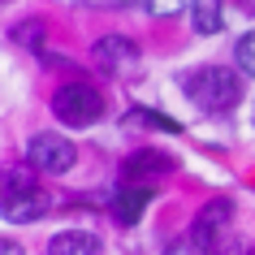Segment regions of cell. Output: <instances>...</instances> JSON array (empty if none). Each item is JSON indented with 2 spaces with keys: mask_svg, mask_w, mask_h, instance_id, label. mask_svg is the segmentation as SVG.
Instances as JSON below:
<instances>
[{
  "mask_svg": "<svg viewBox=\"0 0 255 255\" xmlns=\"http://www.w3.org/2000/svg\"><path fill=\"white\" fill-rule=\"evenodd\" d=\"M186 95L203 108V113H229V108L242 100V82H238V74L225 69V65H203V69H195L186 78Z\"/></svg>",
  "mask_w": 255,
  "mask_h": 255,
  "instance_id": "obj_1",
  "label": "cell"
},
{
  "mask_svg": "<svg viewBox=\"0 0 255 255\" xmlns=\"http://www.w3.org/2000/svg\"><path fill=\"white\" fill-rule=\"evenodd\" d=\"M52 113L65 126H95V121L104 117V95L95 91V87H87V82H65L52 95Z\"/></svg>",
  "mask_w": 255,
  "mask_h": 255,
  "instance_id": "obj_2",
  "label": "cell"
},
{
  "mask_svg": "<svg viewBox=\"0 0 255 255\" xmlns=\"http://www.w3.org/2000/svg\"><path fill=\"white\" fill-rule=\"evenodd\" d=\"M26 160L35 164L39 173L61 177V173H69V169L78 164V147H74V143H69L65 134H52V130H43V134H35V138H30Z\"/></svg>",
  "mask_w": 255,
  "mask_h": 255,
  "instance_id": "obj_3",
  "label": "cell"
},
{
  "mask_svg": "<svg viewBox=\"0 0 255 255\" xmlns=\"http://www.w3.org/2000/svg\"><path fill=\"white\" fill-rule=\"evenodd\" d=\"M91 56H95V65L104 69V74H113V78L138 69V48L126 39V35H104V39H95Z\"/></svg>",
  "mask_w": 255,
  "mask_h": 255,
  "instance_id": "obj_4",
  "label": "cell"
},
{
  "mask_svg": "<svg viewBox=\"0 0 255 255\" xmlns=\"http://www.w3.org/2000/svg\"><path fill=\"white\" fill-rule=\"evenodd\" d=\"M229 216H234V203H229V199H212V203H203V212L195 216V234H190V238H195V242H203V247L212 251V247H216V238L225 234Z\"/></svg>",
  "mask_w": 255,
  "mask_h": 255,
  "instance_id": "obj_5",
  "label": "cell"
},
{
  "mask_svg": "<svg viewBox=\"0 0 255 255\" xmlns=\"http://www.w3.org/2000/svg\"><path fill=\"white\" fill-rule=\"evenodd\" d=\"M173 169H177L173 156H164V151H134L130 160L121 164V173L130 182H156V177H169Z\"/></svg>",
  "mask_w": 255,
  "mask_h": 255,
  "instance_id": "obj_6",
  "label": "cell"
},
{
  "mask_svg": "<svg viewBox=\"0 0 255 255\" xmlns=\"http://www.w3.org/2000/svg\"><path fill=\"white\" fill-rule=\"evenodd\" d=\"M147 203H151V186H121L108 208H113V221L117 225H138L143 212H147Z\"/></svg>",
  "mask_w": 255,
  "mask_h": 255,
  "instance_id": "obj_7",
  "label": "cell"
},
{
  "mask_svg": "<svg viewBox=\"0 0 255 255\" xmlns=\"http://www.w3.org/2000/svg\"><path fill=\"white\" fill-rule=\"evenodd\" d=\"M30 190H39L35 186V164H4L0 169V203H9L17 199V195H30Z\"/></svg>",
  "mask_w": 255,
  "mask_h": 255,
  "instance_id": "obj_8",
  "label": "cell"
},
{
  "mask_svg": "<svg viewBox=\"0 0 255 255\" xmlns=\"http://www.w3.org/2000/svg\"><path fill=\"white\" fill-rule=\"evenodd\" d=\"M48 255H100V238L87 229H65L48 242Z\"/></svg>",
  "mask_w": 255,
  "mask_h": 255,
  "instance_id": "obj_9",
  "label": "cell"
},
{
  "mask_svg": "<svg viewBox=\"0 0 255 255\" xmlns=\"http://www.w3.org/2000/svg\"><path fill=\"white\" fill-rule=\"evenodd\" d=\"M52 208V199L43 195V190H30V195H17V199L0 203V212H4V221H39L43 212Z\"/></svg>",
  "mask_w": 255,
  "mask_h": 255,
  "instance_id": "obj_10",
  "label": "cell"
},
{
  "mask_svg": "<svg viewBox=\"0 0 255 255\" xmlns=\"http://www.w3.org/2000/svg\"><path fill=\"white\" fill-rule=\"evenodd\" d=\"M199 0H147V13L151 17H182V13H195Z\"/></svg>",
  "mask_w": 255,
  "mask_h": 255,
  "instance_id": "obj_11",
  "label": "cell"
},
{
  "mask_svg": "<svg viewBox=\"0 0 255 255\" xmlns=\"http://www.w3.org/2000/svg\"><path fill=\"white\" fill-rule=\"evenodd\" d=\"M212 255H255V247H251V238H242V234H221L216 238V247H212Z\"/></svg>",
  "mask_w": 255,
  "mask_h": 255,
  "instance_id": "obj_12",
  "label": "cell"
},
{
  "mask_svg": "<svg viewBox=\"0 0 255 255\" xmlns=\"http://www.w3.org/2000/svg\"><path fill=\"white\" fill-rule=\"evenodd\" d=\"M234 56H238V69H242V74H251V78H255V30H247V35L238 39Z\"/></svg>",
  "mask_w": 255,
  "mask_h": 255,
  "instance_id": "obj_13",
  "label": "cell"
},
{
  "mask_svg": "<svg viewBox=\"0 0 255 255\" xmlns=\"http://www.w3.org/2000/svg\"><path fill=\"white\" fill-rule=\"evenodd\" d=\"M195 26H199L203 35L221 30V9H216V4H199V9H195Z\"/></svg>",
  "mask_w": 255,
  "mask_h": 255,
  "instance_id": "obj_14",
  "label": "cell"
},
{
  "mask_svg": "<svg viewBox=\"0 0 255 255\" xmlns=\"http://www.w3.org/2000/svg\"><path fill=\"white\" fill-rule=\"evenodd\" d=\"M164 255H212V251H208L203 242H195V238H177V242H173V247H169Z\"/></svg>",
  "mask_w": 255,
  "mask_h": 255,
  "instance_id": "obj_15",
  "label": "cell"
},
{
  "mask_svg": "<svg viewBox=\"0 0 255 255\" xmlns=\"http://www.w3.org/2000/svg\"><path fill=\"white\" fill-rule=\"evenodd\" d=\"M0 255H26L17 242H9V238H0Z\"/></svg>",
  "mask_w": 255,
  "mask_h": 255,
  "instance_id": "obj_16",
  "label": "cell"
},
{
  "mask_svg": "<svg viewBox=\"0 0 255 255\" xmlns=\"http://www.w3.org/2000/svg\"><path fill=\"white\" fill-rule=\"evenodd\" d=\"M17 39H26V43H35V39H39V26H22V30H17Z\"/></svg>",
  "mask_w": 255,
  "mask_h": 255,
  "instance_id": "obj_17",
  "label": "cell"
},
{
  "mask_svg": "<svg viewBox=\"0 0 255 255\" xmlns=\"http://www.w3.org/2000/svg\"><path fill=\"white\" fill-rule=\"evenodd\" d=\"M113 4H138V0H113Z\"/></svg>",
  "mask_w": 255,
  "mask_h": 255,
  "instance_id": "obj_18",
  "label": "cell"
}]
</instances>
